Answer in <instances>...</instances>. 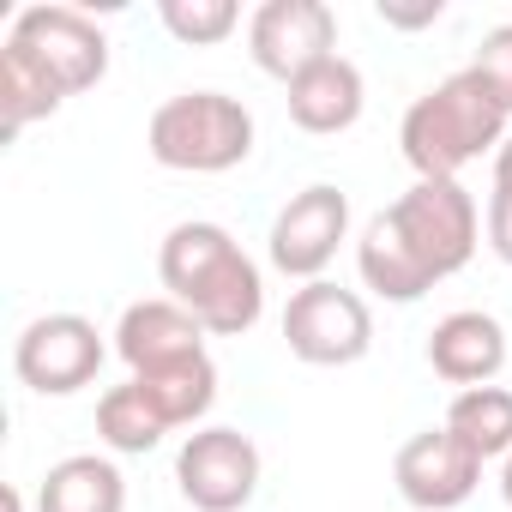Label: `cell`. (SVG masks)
I'll return each instance as SVG.
<instances>
[{
  "label": "cell",
  "instance_id": "26",
  "mask_svg": "<svg viewBox=\"0 0 512 512\" xmlns=\"http://www.w3.org/2000/svg\"><path fill=\"white\" fill-rule=\"evenodd\" d=\"M494 187H512V133H506L500 151H494Z\"/></svg>",
  "mask_w": 512,
  "mask_h": 512
},
{
  "label": "cell",
  "instance_id": "28",
  "mask_svg": "<svg viewBox=\"0 0 512 512\" xmlns=\"http://www.w3.org/2000/svg\"><path fill=\"white\" fill-rule=\"evenodd\" d=\"M7 512H25V494L19 488H7Z\"/></svg>",
  "mask_w": 512,
  "mask_h": 512
},
{
  "label": "cell",
  "instance_id": "25",
  "mask_svg": "<svg viewBox=\"0 0 512 512\" xmlns=\"http://www.w3.org/2000/svg\"><path fill=\"white\" fill-rule=\"evenodd\" d=\"M440 13H446L440 0H422V7H398V0H380V19L398 25V31H422V25H434Z\"/></svg>",
  "mask_w": 512,
  "mask_h": 512
},
{
  "label": "cell",
  "instance_id": "23",
  "mask_svg": "<svg viewBox=\"0 0 512 512\" xmlns=\"http://www.w3.org/2000/svg\"><path fill=\"white\" fill-rule=\"evenodd\" d=\"M482 79H488V91L500 97V109L512 115V25H494L482 43H476V61H470Z\"/></svg>",
  "mask_w": 512,
  "mask_h": 512
},
{
  "label": "cell",
  "instance_id": "27",
  "mask_svg": "<svg viewBox=\"0 0 512 512\" xmlns=\"http://www.w3.org/2000/svg\"><path fill=\"white\" fill-rule=\"evenodd\" d=\"M500 494H506V506H512V452L500 458Z\"/></svg>",
  "mask_w": 512,
  "mask_h": 512
},
{
  "label": "cell",
  "instance_id": "7",
  "mask_svg": "<svg viewBox=\"0 0 512 512\" xmlns=\"http://www.w3.org/2000/svg\"><path fill=\"white\" fill-rule=\"evenodd\" d=\"M103 332L85 314H37L19 344H13V374L37 392V398H67L79 386L97 380L103 368Z\"/></svg>",
  "mask_w": 512,
  "mask_h": 512
},
{
  "label": "cell",
  "instance_id": "17",
  "mask_svg": "<svg viewBox=\"0 0 512 512\" xmlns=\"http://www.w3.org/2000/svg\"><path fill=\"white\" fill-rule=\"evenodd\" d=\"M235 247H241V241H235L223 223H205V217L175 223V229L163 235V247H157V278H163V290H169L175 302H187Z\"/></svg>",
  "mask_w": 512,
  "mask_h": 512
},
{
  "label": "cell",
  "instance_id": "20",
  "mask_svg": "<svg viewBox=\"0 0 512 512\" xmlns=\"http://www.w3.org/2000/svg\"><path fill=\"white\" fill-rule=\"evenodd\" d=\"M446 428L488 464L512 452V392L506 386H464L446 404Z\"/></svg>",
  "mask_w": 512,
  "mask_h": 512
},
{
  "label": "cell",
  "instance_id": "4",
  "mask_svg": "<svg viewBox=\"0 0 512 512\" xmlns=\"http://www.w3.org/2000/svg\"><path fill=\"white\" fill-rule=\"evenodd\" d=\"M284 344L308 368H350L374 350V314L356 290L314 278L284 308Z\"/></svg>",
  "mask_w": 512,
  "mask_h": 512
},
{
  "label": "cell",
  "instance_id": "1",
  "mask_svg": "<svg viewBox=\"0 0 512 512\" xmlns=\"http://www.w3.org/2000/svg\"><path fill=\"white\" fill-rule=\"evenodd\" d=\"M506 133H512L506 109L476 67L446 73L398 121V145H404V163L416 169V181H458V169H470L482 151H500Z\"/></svg>",
  "mask_w": 512,
  "mask_h": 512
},
{
  "label": "cell",
  "instance_id": "16",
  "mask_svg": "<svg viewBox=\"0 0 512 512\" xmlns=\"http://www.w3.org/2000/svg\"><path fill=\"white\" fill-rule=\"evenodd\" d=\"M356 272H362V284L380 296V302H422L428 290H434V278L422 272V260L404 247V235L392 229V217L380 211V217H368V229H362V241H356Z\"/></svg>",
  "mask_w": 512,
  "mask_h": 512
},
{
  "label": "cell",
  "instance_id": "18",
  "mask_svg": "<svg viewBox=\"0 0 512 512\" xmlns=\"http://www.w3.org/2000/svg\"><path fill=\"white\" fill-rule=\"evenodd\" d=\"M133 380H139V392L151 398V410H157L169 428H193V422H205V410L217 404V362H211V350L181 356V362L151 368V374H133Z\"/></svg>",
  "mask_w": 512,
  "mask_h": 512
},
{
  "label": "cell",
  "instance_id": "10",
  "mask_svg": "<svg viewBox=\"0 0 512 512\" xmlns=\"http://www.w3.org/2000/svg\"><path fill=\"white\" fill-rule=\"evenodd\" d=\"M392 482H398V494H404L410 512H452V506H464L476 494L482 458L440 422V428H422V434H410L398 446Z\"/></svg>",
  "mask_w": 512,
  "mask_h": 512
},
{
  "label": "cell",
  "instance_id": "19",
  "mask_svg": "<svg viewBox=\"0 0 512 512\" xmlns=\"http://www.w3.org/2000/svg\"><path fill=\"white\" fill-rule=\"evenodd\" d=\"M67 103V91L37 67V55H25L19 43L0 49V139H19L31 121H49Z\"/></svg>",
  "mask_w": 512,
  "mask_h": 512
},
{
  "label": "cell",
  "instance_id": "8",
  "mask_svg": "<svg viewBox=\"0 0 512 512\" xmlns=\"http://www.w3.org/2000/svg\"><path fill=\"white\" fill-rule=\"evenodd\" d=\"M350 235V199L344 187L332 181H314L302 193H290V205L272 217V235H266V260L284 272V278H302L314 284L332 260H338V247Z\"/></svg>",
  "mask_w": 512,
  "mask_h": 512
},
{
  "label": "cell",
  "instance_id": "3",
  "mask_svg": "<svg viewBox=\"0 0 512 512\" xmlns=\"http://www.w3.org/2000/svg\"><path fill=\"white\" fill-rule=\"evenodd\" d=\"M386 217H392V229L404 235V247L422 260V272L434 284L464 272L476 241H482V211L458 181H410L386 205Z\"/></svg>",
  "mask_w": 512,
  "mask_h": 512
},
{
  "label": "cell",
  "instance_id": "12",
  "mask_svg": "<svg viewBox=\"0 0 512 512\" xmlns=\"http://www.w3.org/2000/svg\"><path fill=\"white\" fill-rule=\"evenodd\" d=\"M205 350V326L175 302V296H151V302H133L115 326V356L133 368V374H151V368H169L181 356H199Z\"/></svg>",
  "mask_w": 512,
  "mask_h": 512
},
{
  "label": "cell",
  "instance_id": "21",
  "mask_svg": "<svg viewBox=\"0 0 512 512\" xmlns=\"http://www.w3.org/2000/svg\"><path fill=\"white\" fill-rule=\"evenodd\" d=\"M97 434H103L109 452H151L169 434V422L151 410V398L139 392V380H127V386H109L97 398Z\"/></svg>",
  "mask_w": 512,
  "mask_h": 512
},
{
  "label": "cell",
  "instance_id": "15",
  "mask_svg": "<svg viewBox=\"0 0 512 512\" xmlns=\"http://www.w3.org/2000/svg\"><path fill=\"white\" fill-rule=\"evenodd\" d=\"M37 512H127V476L103 452H73L37 482Z\"/></svg>",
  "mask_w": 512,
  "mask_h": 512
},
{
  "label": "cell",
  "instance_id": "2",
  "mask_svg": "<svg viewBox=\"0 0 512 512\" xmlns=\"http://www.w3.org/2000/svg\"><path fill=\"white\" fill-rule=\"evenodd\" d=\"M145 145L175 175H223L253 157V115L229 91H181L151 109Z\"/></svg>",
  "mask_w": 512,
  "mask_h": 512
},
{
  "label": "cell",
  "instance_id": "13",
  "mask_svg": "<svg viewBox=\"0 0 512 512\" xmlns=\"http://www.w3.org/2000/svg\"><path fill=\"white\" fill-rule=\"evenodd\" d=\"M290 91V121L302 133H350L362 121V103H368V79L356 61L332 55L320 67H308L302 79L284 85Z\"/></svg>",
  "mask_w": 512,
  "mask_h": 512
},
{
  "label": "cell",
  "instance_id": "6",
  "mask_svg": "<svg viewBox=\"0 0 512 512\" xmlns=\"http://www.w3.org/2000/svg\"><path fill=\"white\" fill-rule=\"evenodd\" d=\"M260 446H253L241 428H193L175 452V482L181 500L193 512H241L253 494H260Z\"/></svg>",
  "mask_w": 512,
  "mask_h": 512
},
{
  "label": "cell",
  "instance_id": "9",
  "mask_svg": "<svg viewBox=\"0 0 512 512\" xmlns=\"http://www.w3.org/2000/svg\"><path fill=\"white\" fill-rule=\"evenodd\" d=\"M247 55L272 79H302L308 67L338 55V13L326 0H266L247 19Z\"/></svg>",
  "mask_w": 512,
  "mask_h": 512
},
{
  "label": "cell",
  "instance_id": "11",
  "mask_svg": "<svg viewBox=\"0 0 512 512\" xmlns=\"http://www.w3.org/2000/svg\"><path fill=\"white\" fill-rule=\"evenodd\" d=\"M428 368L440 380H452L458 392L464 386H494L500 368H506V326L482 308H458L446 320H434L428 332Z\"/></svg>",
  "mask_w": 512,
  "mask_h": 512
},
{
  "label": "cell",
  "instance_id": "24",
  "mask_svg": "<svg viewBox=\"0 0 512 512\" xmlns=\"http://www.w3.org/2000/svg\"><path fill=\"white\" fill-rule=\"evenodd\" d=\"M488 247H494V260L512 266V187L488 193Z\"/></svg>",
  "mask_w": 512,
  "mask_h": 512
},
{
  "label": "cell",
  "instance_id": "22",
  "mask_svg": "<svg viewBox=\"0 0 512 512\" xmlns=\"http://www.w3.org/2000/svg\"><path fill=\"white\" fill-rule=\"evenodd\" d=\"M157 19H163V31H169L175 43L211 49V43H223V37L241 25V7H235V0H163Z\"/></svg>",
  "mask_w": 512,
  "mask_h": 512
},
{
  "label": "cell",
  "instance_id": "14",
  "mask_svg": "<svg viewBox=\"0 0 512 512\" xmlns=\"http://www.w3.org/2000/svg\"><path fill=\"white\" fill-rule=\"evenodd\" d=\"M181 308H187L211 338H241V332L260 326V314H266V278H260V266H253L247 253L235 247Z\"/></svg>",
  "mask_w": 512,
  "mask_h": 512
},
{
  "label": "cell",
  "instance_id": "5",
  "mask_svg": "<svg viewBox=\"0 0 512 512\" xmlns=\"http://www.w3.org/2000/svg\"><path fill=\"white\" fill-rule=\"evenodd\" d=\"M7 43H19L25 55H37V67H43L67 97L91 91V85L109 73V37L97 31L91 13L61 7V0H37V7H19Z\"/></svg>",
  "mask_w": 512,
  "mask_h": 512
}]
</instances>
